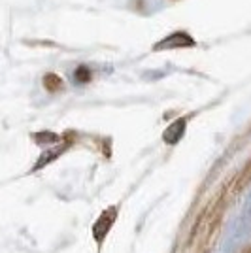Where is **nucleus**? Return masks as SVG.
Instances as JSON below:
<instances>
[{
    "mask_svg": "<svg viewBox=\"0 0 251 253\" xmlns=\"http://www.w3.org/2000/svg\"><path fill=\"white\" fill-rule=\"evenodd\" d=\"M195 40L189 36L187 32H174V34H170L167 36L165 40H161V42L155 45V49H170V47H189V45H193Z\"/></svg>",
    "mask_w": 251,
    "mask_h": 253,
    "instance_id": "f257e3e1",
    "label": "nucleus"
},
{
    "mask_svg": "<svg viewBox=\"0 0 251 253\" xmlns=\"http://www.w3.org/2000/svg\"><path fill=\"white\" fill-rule=\"evenodd\" d=\"M183 125H185L183 121H178V123H174V125L170 126V128L167 130V134H165L167 142H170V144H172V142H176V140L181 136V132H183Z\"/></svg>",
    "mask_w": 251,
    "mask_h": 253,
    "instance_id": "f03ea898",
    "label": "nucleus"
},
{
    "mask_svg": "<svg viewBox=\"0 0 251 253\" xmlns=\"http://www.w3.org/2000/svg\"><path fill=\"white\" fill-rule=\"evenodd\" d=\"M45 85H47L49 89H53V85H55V87H59L61 82H59V78H55V76H47V78H45Z\"/></svg>",
    "mask_w": 251,
    "mask_h": 253,
    "instance_id": "7ed1b4c3",
    "label": "nucleus"
},
{
    "mask_svg": "<svg viewBox=\"0 0 251 253\" xmlns=\"http://www.w3.org/2000/svg\"><path fill=\"white\" fill-rule=\"evenodd\" d=\"M78 80H80V82H87V80H89V70L82 66V68L78 70Z\"/></svg>",
    "mask_w": 251,
    "mask_h": 253,
    "instance_id": "20e7f679",
    "label": "nucleus"
}]
</instances>
